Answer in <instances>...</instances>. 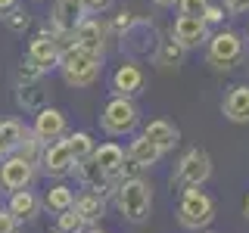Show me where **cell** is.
<instances>
[{
	"label": "cell",
	"mask_w": 249,
	"mask_h": 233,
	"mask_svg": "<svg viewBox=\"0 0 249 233\" xmlns=\"http://www.w3.org/2000/svg\"><path fill=\"white\" fill-rule=\"evenodd\" d=\"M59 72H62L69 87H90L100 78V72H103V53H90V50L75 44L69 50H62Z\"/></svg>",
	"instance_id": "obj_1"
},
{
	"label": "cell",
	"mask_w": 249,
	"mask_h": 233,
	"mask_svg": "<svg viewBox=\"0 0 249 233\" xmlns=\"http://www.w3.org/2000/svg\"><path fill=\"white\" fill-rule=\"evenodd\" d=\"M115 202H119V212L124 215V221L143 224L153 208V190L143 177H124L115 186Z\"/></svg>",
	"instance_id": "obj_2"
},
{
	"label": "cell",
	"mask_w": 249,
	"mask_h": 233,
	"mask_svg": "<svg viewBox=\"0 0 249 233\" xmlns=\"http://www.w3.org/2000/svg\"><path fill=\"white\" fill-rule=\"evenodd\" d=\"M140 121V109L134 103V97H112L103 106V115H100V128L106 131L109 137H124L137 128Z\"/></svg>",
	"instance_id": "obj_3"
},
{
	"label": "cell",
	"mask_w": 249,
	"mask_h": 233,
	"mask_svg": "<svg viewBox=\"0 0 249 233\" xmlns=\"http://www.w3.org/2000/svg\"><path fill=\"white\" fill-rule=\"evenodd\" d=\"M215 217V202L212 196H206V193L199 190V186H187L181 202H178V221H181V227L187 230H202L209 227Z\"/></svg>",
	"instance_id": "obj_4"
},
{
	"label": "cell",
	"mask_w": 249,
	"mask_h": 233,
	"mask_svg": "<svg viewBox=\"0 0 249 233\" xmlns=\"http://www.w3.org/2000/svg\"><path fill=\"white\" fill-rule=\"evenodd\" d=\"M209 174H212V159H209V152L206 150H187L181 155V162H178V168H175V174H171V183H178V186H202L209 181Z\"/></svg>",
	"instance_id": "obj_5"
},
{
	"label": "cell",
	"mask_w": 249,
	"mask_h": 233,
	"mask_svg": "<svg viewBox=\"0 0 249 233\" xmlns=\"http://www.w3.org/2000/svg\"><path fill=\"white\" fill-rule=\"evenodd\" d=\"M243 59V37L237 31H218L209 37V62L215 68H233Z\"/></svg>",
	"instance_id": "obj_6"
},
{
	"label": "cell",
	"mask_w": 249,
	"mask_h": 233,
	"mask_svg": "<svg viewBox=\"0 0 249 233\" xmlns=\"http://www.w3.org/2000/svg\"><path fill=\"white\" fill-rule=\"evenodd\" d=\"M37 162H41V168H44L47 177H66V174H72L75 155H72V150H69V140L59 137V140L44 143L41 159H37Z\"/></svg>",
	"instance_id": "obj_7"
},
{
	"label": "cell",
	"mask_w": 249,
	"mask_h": 233,
	"mask_svg": "<svg viewBox=\"0 0 249 233\" xmlns=\"http://www.w3.org/2000/svg\"><path fill=\"white\" fill-rule=\"evenodd\" d=\"M35 181V162L25 159L19 152H10L3 162H0V186L3 190H25Z\"/></svg>",
	"instance_id": "obj_8"
},
{
	"label": "cell",
	"mask_w": 249,
	"mask_h": 233,
	"mask_svg": "<svg viewBox=\"0 0 249 233\" xmlns=\"http://www.w3.org/2000/svg\"><path fill=\"white\" fill-rule=\"evenodd\" d=\"M156 28L143 19H134V25L122 34V50L131 53V56H156Z\"/></svg>",
	"instance_id": "obj_9"
},
{
	"label": "cell",
	"mask_w": 249,
	"mask_h": 233,
	"mask_svg": "<svg viewBox=\"0 0 249 233\" xmlns=\"http://www.w3.org/2000/svg\"><path fill=\"white\" fill-rule=\"evenodd\" d=\"M72 174H75V181H78V183H84L90 193H100V196H109V193L119 186V181H112V177H109L106 171L100 168V162L93 159V155H90V159L75 162Z\"/></svg>",
	"instance_id": "obj_10"
},
{
	"label": "cell",
	"mask_w": 249,
	"mask_h": 233,
	"mask_svg": "<svg viewBox=\"0 0 249 233\" xmlns=\"http://www.w3.org/2000/svg\"><path fill=\"white\" fill-rule=\"evenodd\" d=\"M28 59L37 62L44 72L50 68H59V59H62V47L56 44V34L53 31H41L28 41Z\"/></svg>",
	"instance_id": "obj_11"
},
{
	"label": "cell",
	"mask_w": 249,
	"mask_h": 233,
	"mask_svg": "<svg viewBox=\"0 0 249 233\" xmlns=\"http://www.w3.org/2000/svg\"><path fill=\"white\" fill-rule=\"evenodd\" d=\"M171 34H175V41H181L190 50V47L209 44V22L202 16H178L175 25H171Z\"/></svg>",
	"instance_id": "obj_12"
},
{
	"label": "cell",
	"mask_w": 249,
	"mask_h": 233,
	"mask_svg": "<svg viewBox=\"0 0 249 233\" xmlns=\"http://www.w3.org/2000/svg\"><path fill=\"white\" fill-rule=\"evenodd\" d=\"M31 131H35L44 143H50V140H59V137L69 134V121H66V115H62L59 109L44 106V109L35 112V124H31Z\"/></svg>",
	"instance_id": "obj_13"
},
{
	"label": "cell",
	"mask_w": 249,
	"mask_h": 233,
	"mask_svg": "<svg viewBox=\"0 0 249 233\" xmlns=\"http://www.w3.org/2000/svg\"><path fill=\"white\" fill-rule=\"evenodd\" d=\"M88 16V6H84V0H56L53 3V31H69V34H75L78 22Z\"/></svg>",
	"instance_id": "obj_14"
},
{
	"label": "cell",
	"mask_w": 249,
	"mask_h": 233,
	"mask_svg": "<svg viewBox=\"0 0 249 233\" xmlns=\"http://www.w3.org/2000/svg\"><path fill=\"white\" fill-rule=\"evenodd\" d=\"M112 90H115V97H137L143 90V72H140V66L134 59L122 62L112 72Z\"/></svg>",
	"instance_id": "obj_15"
},
{
	"label": "cell",
	"mask_w": 249,
	"mask_h": 233,
	"mask_svg": "<svg viewBox=\"0 0 249 233\" xmlns=\"http://www.w3.org/2000/svg\"><path fill=\"white\" fill-rule=\"evenodd\" d=\"M75 44L84 47V50H90V53H106V25L100 19L84 16L75 28Z\"/></svg>",
	"instance_id": "obj_16"
},
{
	"label": "cell",
	"mask_w": 249,
	"mask_h": 233,
	"mask_svg": "<svg viewBox=\"0 0 249 233\" xmlns=\"http://www.w3.org/2000/svg\"><path fill=\"white\" fill-rule=\"evenodd\" d=\"M93 159L100 162V168H103L112 181H119L124 162H128V152H124L119 143H112V140H109V143H100L97 150H93Z\"/></svg>",
	"instance_id": "obj_17"
},
{
	"label": "cell",
	"mask_w": 249,
	"mask_h": 233,
	"mask_svg": "<svg viewBox=\"0 0 249 233\" xmlns=\"http://www.w3.org/2000/svg\"><path fill=\"white\" fill-rule=\"evenodd\" d=\"M221 112H224V118H231L237 124L249 121V84H237V87H231V93L224 97V103H221Z\"/></svg>",
	"instance_id": "obj_18"
},
{
	"label": "cell",
	"mask_w": 249,
	"mask_h": 233,
	"mask_svg": "<svg viewBox=\"0 0 249 233\" xmlns=\"http://www.w3.org/2000/svg\"><path fill=\"white\" fill-rule=\"evenodd\" d=\"M6 208H10L13 217L22 224V221H31V217L41 212V199H37L35 193L25 186V190H13V193H10V202H6Z\"/></svg>",
	"instance_id": "obj_19"
},
{
	"label": "cell",
	"mask_w": 249,
	"mask_h": 233,
	"mask_svg": "<svg viewBox=\"0 0 249 233\" xmlns=\"http://www.w3.org/2000/svg\"><path fill=\"white\" fill-rule=\"evenodd\" d=\"M143 134L153 140L156 146H159L162 152H168V150H175L178 143H181V131L175 128L171 121H165V118H156V121H150L143 128Z\"/></svg>",
	"instance_id": "obj_20"
},
{
	"label": "cell",
	"mask_w": 249,
	"mask_h": 233,
	"mask_svg": "<svg viewBox=\"0 0 249 233\" xmlns=\"http://www.w3.org/2000/svg\"><path fill=\"white\" fill-rule=\"evenodd\" d=\"M128 159L134 162V165H140V168H150V165H156V162L162 159V150H159V146H156L146 134H140V137L131 140V146H128Z\"/></svg>",
	"instance_id": "obj_21"
},
{
	"label": "cell",
	"mask_w": 249,
	"mask_h": 233,
	"mask_svg": "<svg viewBox=\"0 0 249 233\" xmlns=\"http://www.w3.org/2000/svg\"><path fill=\"white\" fill-rule=\"evenodd\" d=\"M184 53H187V47L181 41H175V34L165 37V41H159V47H156V66H162V68H178L184 62Z\"/></svg>",
	"instance_id": "obj_22"
},
{
	"label": "cell",
	"mask_w": 249,
	"mask_h": 233,
	"mask_svg": "<svg viewBox=\"0 0 249 233\" xmlns=\"http://www.w3.org/2000/svg\"><path fill=\"white\" fill-rule=\"evenodd\" d=\"M75 212L84 217V224H97L100 217L106 215V196H100V193L75 196Z\"/></svg>",
	"instance_id": "obj_23"
},
{
	"label": "cell",
	"mask_w": 249,
	"mask_h": 233,
	"mask_svg": "<svg viewBox=\"0 0 249 233\" xmlns=\"http://www.w3.org/2000/svg\"><path fill=\"white\" fill-rule=\"evenodd\" d=\"M16 103L22 109H28V112H37V109L47 106V90L37 81H25V84H19V90H16Z\"/></svg>",
	"instance_id": "obj_24"
},
{
	"label": "cell",
	"mask_w": 249,
	"mask_h": 233,
	"mask_svg": "<svg viewBox=\"0 0 249 233\" xmlns=\"http://www.w3.org/2000/svg\"><path fill=\"white\" fill-rule=\"evenodd\" d=\"M41 205H44V208H50L53 215H59V212H69V208L75 205V193H72V186H66V183H56V186H50V190L44 193Z\"/></svg>",
	"instance_id": "obj_25"
},
{
	"label": "cell",
	"mask_w": 249,
	"mask_h": 233,
	"mask_svg": "<svg viewBox=\"0 0 249 233\" xmlns=\"http://www.w3.org/2000/svg\"><path fill=\"white\" fill-rule=\"evenodd\" d=\"M66 140H69V150H72L75 162L90 159L93 150H97V143H93V137L88 134V131H75V134H66Z\"/></svg>",
	"instance_id": "obj_26"
},
{
	"label": "cell",
	"mask_w": 249,
	"mask_h": 233,
	"mask_svg": "<svg viewBox=\"0 0 249 233\" xmlns=\"http://www.w3.org/2000/svg\"><path fill=\"white\" fill-rule=\"evenodd\" d=\"M25 124H22L19 118H0V140H3L6 143V150H16V146H19V140L25 137Z\"/></svg>",
	"instance_id": "obj_27"
},
{
	"label": "cell",
	"mask_w": 249,
	"mask_h": 233,
	"mask_svg": "<svg viewBox=\"0 0 249 233\" xmlns=\"http://www.w3.org/2000/svg\"><path fill=\"white\" fill-rule=\"evenodd\" d=\"M41 150H44V140L35 134V131H25V137L19 140V146H16L13 152H19V155H25V159H31V162H37L41 159Z\"/></svg>",
	"instance_id": "obj_28"
},
{
	"label": "cell",
	"mask_w": 249,
	"mask_h": 233,
	"mask_svg": "<svg viewBox=\"0 0 249 233\" xmlns=\"http://www.w3.org/2000/svg\"><path fill=\"white\" fill-rule=\"evenodd\" d=\"M84 217L75 212V205L69 208V212H59L56 215V230H62V233H84Z\"/></svg>",
	"instance_id": "obj_29"
},
{
	"label": "cell",
	"mask_w": 249,
	"mask_h": 233,
	"mask_svg": "<svg viewBox=\"0 0 249 233\" xmlns=\"http://www.w3.org/2000/svg\"><path fill=\"white\" fill-rule=\"evenodd\" d=\"M3 25L10 28V31H16V34H22V31L31 25V19H28L25 10H19V6H16V10H10V13L3 16Z\"/></svg>",
	"instance_id": "obj_30"
},
{
	"label": "cell",
	"mask_w": 249,
	"mask_h": 233,
	"mask_svg": "<svg viewBox=\"0 0 249 233\" xmlns=\"http://www.w3.org/2000/svg\"><path fill=\"white\" fill-rule=\"evenodd\" d=\"M41 75H44V68L37 66V62H31L25 56V62L19 66V72H16V78H19V84H25V81H41Z\"/></svg>",
	"instance_id": "obj_31"
},
{
	"label": "cell",
	"mask_w": 249,
	"mask_h": 233,
	"mask_svg": "<svg viewBox=\"0 0 249 233\" xmlns=\"http://www.w3.org/2000/svg\"><path fill=\"white\" fill-rule=\"evenodd\" d=\"M209 0H178V16H202Z\"/></svg>",
	"instance_id": "obj_32"
},
{
	"label": "cell",
	"mask_w": 249,
	"mask_h": 233,
	"mask_svg": "<svg viewBox=\"0 0 249 233\" xmlns=\"http://www.w3.org/2000/svg\"><path fill=\"white\" fill-rule=\"evenodd\" d=\"M16 227H19V221L13 217V212L0 208V233H16Z\"/></svg>",
	"instance_id": "obj_33"
},
{
	"label": "cell",
	"mask_w": 249,
	"mask_h": 233,
	"mask_svg": "<svg viewBox=\"0 0 249 233\" xmlns=\"http://www.w3.org/2000/svg\"><path fill=\"white\" fill-rule=\"evenodd\" d=\"M202 19H206L209 25H218V22L224 19V6H212V3H209L206 13H202Z\"/></svg>",
	"instance_id": "obj_34"
},
{
	"label": "cell",
	"mask_w": 249,
	"mask_h": 233,
	"mask_svg": "<svg viewBox=\"0 0 249 233\" xmlns=\"http://www.w3.org/2000/svg\"><path fill=\"white\" fill-rule=\"evenodd\" d=\"M112 25H115V31H119V34H124V31H128L131 25H134V16H131V13H119V16H115V22H112Z\"/></svg>",
	"instance_id": "obj_35"
},
{
	"label": "cell",
	"mask_w": 249,
	"mask_h": 233,
	"mask_svg": "<svg viewBox=\"0 0 249 233\" xmlns=\"http://www.w3.org/2000/svg\"><path fill=\"white\" fill-rule=\"evenodd\" d=\"M224 10H228V16L249 13V0H224Z\"/></svg>",
	"instance_id": "obj_36"
},
{
	"label": "cell",
	"mask_w": 249,
	"mask_h": 233,
	"mask_svg": "<svg viewBox=\"0 0 249 233\" xmlns=\"http://www.w3.org/2000/svg\"><path fill=\"white\" fill-rule=\"evenodd\" d=\"M84 6H88V13H106L112 0H84Z\"/></svg>",
	"instance_id": "obj_37"
},
{
	"label": "cell",
	"mask_w": 249,
	"mask_h": 233,
	"mask_svg": "<svg viewBox=\"0 0 249 233\" xmlns=\"http://www.w3.org/2000/svg\"><path fill=\"white\" fill-rule=\"evenodd\" d=\"M16 6H19V0H0V19H3L10 10H16Z\"/></svg>",
	"instance_id": "obj_38"
},
{
	"label": "cell",
	"mask_w": 249,
	"mask_h": 233,
	"mask_svg": "<svg viewBox=\"0 0 249 233\" xmlns=\"http://www.w3.org/2000/svg\"><path fill=\"white\" fill-rule=\"evenodd\" d=\"M153 3H156V6H165V10H168V6H178V0H153Z\"/></svg>",
	"instance_id": "obj_39"
},
{
	"label": "cell",
	"mask_w": 249,
	"mask_h": 233,
	"mask_svg": "<svg viewBox=\"0 0 249 233\" xmlns=\"http://www.w3.org/2000/svg\"><path fill=\"white\" fill-rule=\"evenodd\" d=\"M6 155H10V150H6V143H3V140H0V162H3Z\"/></svg>",
	"instance_id": "obj_40"
},
{
	"label": "cell",
	"mask_w": 249,
	"mask_h": 233,
	"mask_svg": "<svg viewBox=\"0 0 249 233\" xmlns=\"http://www.w3.org/2000/svg\"><path fill=\"white\" fill-rule=\"evenodd\" d=\"M246 217H249V196H246Z\"/></svg>",
	"instance_id": "obj_41"
},
{
	"label": "cell",
	"mask_w": 249,
	"mask_h": 233,
	"mask_svg": "<svg viewBox=\"0 0 249 233\" xmlns=\"http://www.w3.org/2000/svg\"><path fill=\"white\" fill-rule=\"evenodd\" d=\"M88 233H103V230H88Z\"/></svg>",
	"instance_id": "obj_42"
},
{
	"label": "cell",
	"mask_w": 249,
	"mask_h": 233,
	"mask_svg": "<svg viewBox=\"0 0 249 233\" xmlns=\"http://www.w3.org/2000/svg\"><path fill=\"white\" fill-rule=\"evenodd\" d=\"M53 233H62V230H53Z\"/></svg>",
	"instance_id": "obj_43"
}]
</instances>
